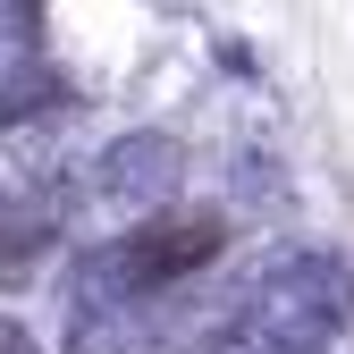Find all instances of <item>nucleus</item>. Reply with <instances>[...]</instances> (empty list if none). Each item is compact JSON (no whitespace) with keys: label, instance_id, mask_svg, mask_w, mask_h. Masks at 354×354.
Returning a JSON list of instances; mask_svg holds the SVG:
<instances>
[{"label":"nucleus","instance_id":"f03ea898","mask_svg":"<svg viewBox=\"0 0 354 354\" xmlns=\"http://www.w3.org/2000/svg\"><path fill=\"white\" fill-rule=\"evenodd\" d=\"M236 321L270 354H329V337L354 321V279L321 253H287L279 270H261L236 295Z\"/></svg>","mask_w":354,"mask_h":354},{"label":"nucleus","instance_id":"7ed1b4c3","mask_svg":"<svg viewBox=\"0 0 354 354\" xmlns=\"http://www.w3.org/2000/svg\"><path fill=\"white\" fill-rule=\"evenodd\" d=\"M186 186V144L169 136V127H136V136H118L93 169V203L102 211H127V228H144L160 219V203Z\"/></svg>","mask_w":354,"mask_h":354},{"label":"nucleus","instance_id":"f257e3e1","mask_svg":"<svg viewBox=\"0 0 354 354\" xmlns=\"http://www.w3.org/2000/svg\"><path fill=\"white\" fill-rule=\"evenodd\" d=\"M219 253H228V219L219 211H160V219H144V228H127L110 253L84 261L76 313H118L127 295H169L177 279L211 270Z\"/></svg>","mask_w":354,"mask_h":354},{"label":"nucleus","instance_id":"20e7f679","mask_svg":"<svg viewBox=\"0 0 354 354\" xmlns=\"http://www.w3.org/2000/svg\"><path fill=\"white\" fill-rule=\"evenodd\" d=\"M51 253H59V203L0 186V287H34Z\"/></svg>","mask_w":354,"mask_h":354},{"label":"nucleus","instance_id":"39448f33","mask_svg":"<svg viewBox=\"0 0 354 354\" xmlns=\"http://www.w3.org/2000/svg\"><path fill=\"white\" fill-rule=\"evenodd\" d=\"M68 354H127V313H76Z\"/></svg>","mask_w":354,"mask_h":354},{"label":"nucleus","instance_id":"423d86ee","mask_svg":"<svg viewBox=\"0 0 354 354\" xmlns=\"http://www.w3.org/2000/svg\"><path fill=\"white\" fill-rule=\"evenodd\" d=\"M0 354H34V337H26V321H9V313H0Z\"/></svg>","mask_w":354,"mask_h":354}]
</instances>
